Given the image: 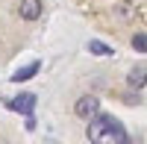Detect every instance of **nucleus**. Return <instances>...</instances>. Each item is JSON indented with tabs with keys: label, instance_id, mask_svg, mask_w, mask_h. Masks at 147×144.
<instances>
[{
	"label": "nucleus",
	"instance_id": "f257e3e1",
	"mask_svg": "<svg viewBox=\"0 0 147 144\" xmlns=\"http://www.w3.org/2000/svg\"><path fill=\"white\" fill-rule=\"evenodd\" d=\"M88 141H94V144H127L129 135H127V129L121 127L115 118L94 115L88 121Z\"/></svg>",
	"mask_w": 147,
	"mask_h": 144
},
{
	"label": "nucleus",
	"instance_id": "f03ea898",
	"mask_svg": "<svg viewBox=\"0 0 147 144\" xmlns=\"http://www.w3.org/2000/svg\"><path fill=\"white\" fill-rule=\"evenodd\" d=\"M97 109H100V100H97L94 94H85V97H80L77 106H74L77 118H85V121H91V118L97 115Z\"/></svg>",
	"mask_w": 147,
	"mask_h": 144
},
{
	"label": "nucleus",
	"instance_id": "7ed1b4c3",
	"mask_svg": "<svg viewBox=\"0 0 147 144\" xmlns=\"http://www.w3.org/2000/svg\"><path fill=\"white\" fill-rule=\"evenodd\" d=\"M9 109L18 112V115H32V109H35V94H30V91L15 94V97L9 100Z\"/></svg>",
	"mask_w": 147,
	"mask_h": 144
},
{
	"label": "nucleus",
	"instance_id": "20e7f679",
	"mask_svg": "<svg viewBox=\"0 0 147 144\" xmlns=\"http://www.w3.org/2000/svg\"><path fill=\"white\" fill-rule=\"evenodd\" d=\"M18 15L24 21H38V15H41V0H21Z\"/></svg>",
	"mask_w": 147,
	"mask_h": 144
},
{
	"label": "nucleus",
	"instance_id": "39448f33",
	"mask_svg": "<svg viewBox=\"0 0 147 144\" xmlns=\"http://www.w3.org/2000/svg\"><path fill=\"white\" fill-rule=\"evenodd\" d=\"M41 71V62H30L27 68H21V71H15L12 74V82H27V79H32L35 74Z\"/></svg>",
	"mask_w": 147,
	"mask_h": 144
},
{
	"label": "nucleus",
	"instance_id": "423d86ee",
	"mask_svg": "<svg viewBox=\"0 0 147 144\" xmlns=\"http://www.w3.org/2000/svg\"><path fill=\"white\" fill-rule=\"evenodd\" d=\"M127 82H129L132 88H144V85H147V68H141V65L132 68L129 77H127Z\"/></svg>",
	"mask_w": 147,
	"mask_h": 144
},
{
	"label": "nucleus",
	"instance_id": "0eeeda50",
	"mask_svg": "<svg viewBox=\"0 0 147 144\" xmlns=\"http://www.w3.org/2000/svg\"><path fill=\"white\" fill-rule=\"evenodd\" d=\"M88 50H91L94 56H112V47L103 44V41H88Z\"/></svg>",
	"mask_w": 147,
	"mask_h": 144
},
{
	"label": "nucleus",
	"instance_id": "6e6552de",
	"mask_svg": "<svg viewBox=\"0 0 147 144\" xmlns=\"http://www.w3.org/2000/svg\"><path fill=\"white\" fill-rule=\"evenodd\" d=\"M132 47H136L138 53H147V35L138 32V35H132Z\"/></svg>",
	"mask_w": 147,
	"mask_h": 144
}]
</instances>
